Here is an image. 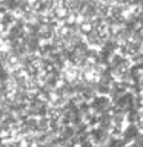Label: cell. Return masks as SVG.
<instances>
[{"label":"cell","instance_id":"6da1fadb","mask_svg":"<svg viewBox=\"0 0 143 147\" xmlns=\"http://www.w3.org/2000/svg\"><path fill=\"white\" fill-rule=\"evenodd\" d=\"M137 127L143 130V112H138L137 113Z\"/></svg>","mask_w":143,"mask_h":147}]
</instances>
